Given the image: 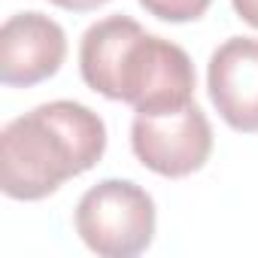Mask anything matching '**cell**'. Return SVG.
<instances>
[{"mask_svg": "<svg viewBox=\"0 0 258 258\" xmlns=\"http://www.w3.org/2000/svg\"><path fill=\"white\" fill-rule=\"evenodd\" d=\"M210 4L213 0H140V7L149 16H155L161 22H173V25L201 19L210 10Z\"/></svg>", "mask_w": 258, "mask_h": 258, "instance_id": "52a82bcc", "label": "cell"}, {"mask_svg": "<svg viewBox=\"0 0 258 258\" xmlns=\"http://www.w3.org/2000/svg\"><path fill=\"white\" fill-rule=\"evenodd\" d=\"M73 225L94 255L134 258L152 246L155 201L131 179H103L79 198Z\"/></svg>", "mask_w": 258, "mask_h": 258, "instance_id": "3957f363", "label": "cell"}, {"mask_svg": "<svg viewBox=\"0 0 258 258\" xmlns=\"http://www.w3.org/2000/svg\"><path fill=\"white\" fill-rule=\"evenodd\" d=\"M49 4H55V7H61L67 13H91V10L109 4V0H49Z\"/></svg>", "mask_w": 258, "mask_h": 258, "instance_id": "ba28073f", "label": "cell"}, {"mask_svg": "<svg viewBox=\"0 0 258 258\" xmlns=\"http://www.w3.org/2000/svg\"><path fill=\"white\" fill-rule=\"evenodd\" d=\"M79 73L91 91L131 103L143 115L195 103V64L188 52L146 34L127 16H109L82 34Z\"/></svg>", "mask_w": 258, "mask_h": 258, "instance_id": "6da1fadb", "label": "cell"}, {"mask_svg": "<svg viewBox=\"0 0 258 258\" xmlns=\"http://www.w3.org/2000/svg\"><path fill=\"white\" fill-rule=\"evenodd\" d=\"M231 4H234L237 16H240L246 25L258 28V0H231Z\"/></svg>", "mask_w": 258, "mask_h": 258, "instance_id": "9c48e42d", "label": "cell"}, {"mask_svg": "<svg viewBox=\"0 0 258 258\" xmlns=\"http://www.w3.org/2000/svg\"><path fill=\"white\" fill-rule=\"evenodd\" d=\"M103 152L106 124L94 109L76 100L43 103L0 134V188L13 201H43L91 170Z\"/></svg>", "mask_w": 258, "mask_h": 258, "instance_id": "7a4b0ae2", "label": "cell"}, {"mask_svg": "<svg viewBox=\"0 0 258 258\" xmlns=\"http://www.w3.org/2000/svg\"><path fill=\"white\" fill-rule=\"evenodd\" d=\"M67 58L64 28L43 13H16L0 28V82L31 88L61 70Z\"/></svg>", "mask_w": 258, "mask_h": 258, "instance_id": "5b68a950", "label": "cell"}, {"mask_svg": "<svg viewBox=\"0 0 258 258\" xmlns=\"http://www.w3.org/2000/svg\"><path fill=\"white\" fill-rule=\"evenodd\" d=\"M131 149L146 170L164 179H182L210 161L213 127L198 103L152 115L137 112L131 121Z\"/></svg>", "mask_w": 258, "mask_h": 258, "instance_id": "277c9868", "label": "cell"}, {"mask_svg": "<svg viewBox=\"0 0 258 258\" xmlns=\"http://www.w3.org/2000/svg\"><path fill=\"white\" fill-rule=\"evenodd\" d=\"M207 91L228 127L240 134H258V40H225L210 55Z\"/></svg>", "mask_w": 258, "mask_h": 258, "instance_id": "8992f818", "label": "cell"}]
</instances>
